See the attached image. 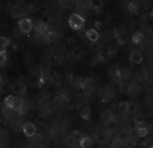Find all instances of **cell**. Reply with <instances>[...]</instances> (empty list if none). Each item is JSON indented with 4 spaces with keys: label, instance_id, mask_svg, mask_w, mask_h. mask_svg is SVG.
Segmentation results:
<instances>
[{
    "label": "cell",
    "instance_id": "9",
    "mask_svg": "<svg viewBox=\"0 0 153 148\" xmlns=\"http://www.w3.org/2000/svg\"><path fill=\"white\" fill-rule=\"evenodd\" d=\"M131 40H132V43L135 44H141L143 40H144V35H143V32H139V31L135 32L132 34Z\"/></svg>",
    "mask_w": 153,
    "mask_h": 148
},
{
    "label": "cell",
    "instance_id": "20",
    "mask_svg": "<svg viewBox=\"0 0 153 148\" xmlns=\"http://www.w3.org/2000/svg\"><path fill=\"white\" fill-rule=\"evenodd\" d=\"M124 146L126 147H135V146H136V144H135V142H134L131 139H127L126 141H125V142H124Z\"/></svg>",
    "mask_w": 153,
    "mask_h": 148
},
{
    "label": "cell",
    "instance_id": "17",
    "mask_svg": "<svg viewBox=\"0 0 153 148\" xmlns=\"http://www.w3.org/2000/svg\"><path fill=\"white\" fill-rule=\"evenodd\" d=\"M128 9L130 12L134 13V12H136L138 10V5L134 2H130L128 4Z\"/></svg>",
    "mask_w": 153,
    "mask_h": 148
},
{
    "label": "cell",
    "instance_id": "19",
    "mask_svg": "<svg viewBox=\"0 0 153 148\" xmlns=\"http://www.w3.org/2000/svg\"><path fill=\"white\" fill-rule=\"evenodd\" d=\"M56 38V35L52 32H48L45 34V39L48 42H52Z\"/></svg>",
    "mask_w": 153,
    "mask_h": 148
},
{
    "label": "cell",
    "instance_id": "23",
    "mask_svg": "<svg viewBox=\"0 0 153 148\" xmlns=\"http://www.w3.org/2000/svg\"><path fill=\"white\" fill-rule=\"evenodd\" d=\"M81 54H82L81 50H80V48H78V47L74 48L73 50V55H74V57H76V58L80 57L81 56Z\"/></svg>",
    "mask_w": 153,
    "mask_h": 148
},
{
    "label": "cell",
    "instance_id": "28",
    "mask_svg": "<svg viewBox=\"0 0 153 148\" xmlns=\"http://www.w3.org/2000/svg\"><path fill=\"white\" fill-rule=\"evenodd\" d=\"M149 15H150V18H151V19L153 21V9L151 11V12H150Z\"/></svg>",
    "mask_w": 153,
    "mask_h": 148
},
{
    "label": "cell",
    "instance_id": "7",
    "mask_svg": "<svg viewBox=\"0 0 153 148\" xmlns=\"http://www.w3.org/2000/svg\"><path fill=\"white\" fill-rule=\"evenodd\" d=\"M86 38L91 42H97L100 38V34L97 29L90 28L86 32Z\"/></svg>",
    "mask_w": 153,
    "mask_h": 148
},
{
    "label": "cell",
    "instance_id": "6",
    "mask_svg": "<svg viewBox=\"0 0 153 148\" xmlns=\"http://www.w3.org/2000/svg\"><path fill=\"white\" fill-rule=\"evenodd\" d=\"M35 32L38 35H45L49 32V27L47 23L44 21H38L36 23L35 26H34Z\"/></svg>",
    "mask_w": 153,
    "mask_h": 148
},
{
    "label": "cell",
    "instance_id": "15",
    "mask_svg": "<svg viewBox=\"0 0 153 148\" xmlns=\"http://www.w3.org/2000/svg\"><path fill=\"white\" fill-rule=\"evenodd\" d=\"M136 133L140 138H145L148 135L149 131L147 127H139L136 130Z\"/></svg>",
    "mask_w": 153,
    "mask_h": 148
},
{
    "label": "cell",
    "instance_id": "5",
    "mask_svg": "<svg viewBox=\"0 0 153 148\" xmlns=\"http://www.w3.org/2000/svg\"><path fill=\"white\" fill-rule=\"evenodd\" d=\"M25 106V101L23 98L21 96L15 95L14 99H13V103H12V108L13 111H22Z\"/></svg>",
    "mask_w": 153,
    "mask_h": 148
},
{
    "label": "cell",
    "instance_id": "2",
    "mask_svg": "<svg viewBox=\"0 0 153 148\" xmlns=\"http://www.w3.org/2000/svg\"><path fill=\"white\" fill-rule=\"evenodd\" d=\"M33 21L30 18H22L19 21V28L21 33L28 35L34 28Z\"/></svg>",
    "mask_w": 153,
    "mask_h": 148
},
{
    "label": "cell",
    "instance_id": "16",
    "mask_svg": "<svg viewBox=\"0 0 153 148\" xmlns=\"http://www.w3.org/2000/svg\"><path fill=\"white\" fill-rule=\"evenodd\" d=\"M7 60V54H6V50L1 48L0 51V63L2 66H4Z\"/></svg>",
    "mask_w": 153,
    "mask_h": 148
},
{
    "label": "cell",
    "instance_id": "11",
    "mask_svg": "<svg viewBox=\"0 0 153 148\" xmlns=\"http://www.w3.org/2000/svg\"><path fill=\"white\" fill-rule=\"evenodd\" d=\"M93 144H94V141H93L92 138L88 136L83 137L80 140V146L82 148L91 147Z\"/></svg>",
    "mask_w": 153,
    "mask_h": 148
},
{
    "label": "cell",
    "instance_id": "4",
    "mask_svg": "<svg viewBox=\"0 0 153 148\" xmlns=\"http://www.w3.org/2000/svg\"><path fill=\"white\" fill-rule=\"evenodd\" d=\"M129 60L133 64H140L143 61V53L139 50H132L129 54Z\"/></svg>",
    "mask_w": 153,
    "mask_h": 148
},
{
    "label": "cell",
    "instance_id": "14",
    "mask_svg": "<svg viewBox=\"0 0 153 148\" xmlns=\"http://www.w3.org/2000/svg\"><path fill=\"white\" fill-rule=\"evenodd\" d=\"M91 110L90 108L85 107L81 110L80 112V117L82 119H84V121H88L91 118Z\"/></svg>",
    "mask_w": 153,
    "mask_h": 148
},
{
    "label": "cell",
    "instance_id": "1",
    "mask_svg": "<svg viewBox=\"0 0 153 148\" xmlns=\"http://www.w3.org/2000/svg\"><path fill=\"white\" fill-rule=\"evenodd\" d=\"M68 24L70 28L74 31H80L84 28L85 24V18L81 15L74 13L70 16Z\"/></svg>",
    "mask_w": 153,
    "mask_h": 148
},
{
    "label": "cell",
    "instance_id": "24",
    "mask_svg": "<svg viewBox=\"0 0 153 148\" xmlns=\"http://www.w3.org/2000/svg\"><path fill=\"white\" fill-rule=\"evenodd\" d=\"M121 88H122V91L123 92H129V85L127 83H123L121 85Z\"/></svg>",
    "mask_w": 153,
    "mask_h": 148
},
{
    "label": "cell",
    "instance_id": "25",
    "mask_svg": "<svg viewBox=\"0 0 153 148\" xmlns=\"http://www.w3.org/2000/svg\"><path fill=\"white\" fill-rule=\"evenodd\" d=\"M114 34L116 38H119V36L121 35V30L119 28H117V27H116V28H114Z\"/></svg>",
    "mask_w": 153,
    "mask_h": 148
},
{
    "label": "cell",
    "instance_id": "10",
    "mask_svg": "<svg viewBox=\"0 0 153 148\" xmlns=\"http://www.w3.org/2000/svg\"><path fill=\"white\" fill-rule=\"evenodd\" d=\"M12 90L15 92V94L18 96L25 94L26 91V87L25 85L22 83H16L12 86Z\"/></svg>",
    "mask_w": 153,
    "mask_h": 148
},
{
    "label": "cell",
    "instance_id": "3",
    "mask_svg": "<svg viewBox=\"0 0 153 148\" xmlns=\"http://www.w3.org/2000/svg\"><path fill=\"white\" fill-rule=\"evenodd\" d=\"M22 131L27 138H32L36 134L37 128L31 122H26L22 127Z\"/></svg>",
    "mask_w": 153,
    "mask_h": 148
},
{
    "label": "cell",
    "instance_id": "22",
    "mask_svg": "<svg viewBox=\"0 0 153 148\" xmlns=\"http://www.w3.org/2000/svg\"><path fill=\"white\" fill-rule=\"evenodd\" d=\"M137 110V106L135 103L129 102V113H135Z\"/></svg>",
    "mask_w": 153,
    "mask_h": 148
},
{
    "label": "cell",
    "instance_id": "13",
    "mask_svg": "<svg viewBox=\"0 0 153 148\" xmlns=\"http://www.w3.org/2000/svg\"><path fill=\"white\" fill-rule=\"evenodd\" d=\"M129 102L127 101H123L119 104V111L120 113L126 114L129 112Z\"/></svg>",
    "mask_w": 153,
    "mask_h": 148
},
{
    "label": "cell",
    "instance_id": "12",
    "mask_svg": "<svg viewBox=\"0 0 153 148\" xmlns=\"http://www.w3.org/2000/svg\"><path fill=\"white\" fill-rule=\"evenodd\" d=\"M73 89L74 92L76 96H84L86 92L85 87H84L83 84H76V85H75L74 86Z\"/></svg>",
    "mask_w": 153,
    "mask_h": 148
},
{
    "label": "cell",
    "instance_id": "26",
    "mask_svg": "<svg viewBox=\"0 0 153 148\" xmlns=\"http://www.w3.org/2000/svg\"><path fill=\"white\" fill-rule=\"evenodd\" d=\"M94 26H95V28L97 29H100L101 27H102V22L100 21H95V22H94Z\"/></svg>",
    "mask_w": 153,
    "mask_h": 148
},
{
    "label": "cell",
    "instance_id": "21",
    "mask_svg": "<svg viewBox=\"0 0 153 148\" xmlns=\"http://www.w3.org/2000/svg\"><path fill=\"white\" fill-rule=\"evenodd\" d=\"M119 138L122 141H126L127 139L129 138V132H123L120 134L119 136Z\"/></svg>",
    "mask_w": 153,
    "mask_h": 148
},
{
    "label": "cell",
    "instance_id": "27",
    "mask_svg": "<svg viewBox=\"0 0 153 148\" xmlns=\"http://www.w3.org/2000/svg\"><path fill=\"white\" fill-rule=\"evenodd\" d=\"M91 49H93L94 51H97L98 48H99V46L97 45V42H91Z\"/></svg>",
    "mask_w": 153,
    "mask_h": 148
},
{
    "label": "cell",
    "instance_id": "18",
    "mask_svg": "<svg viewBox=\"0 0 153 148\" xmlns=\"http://www.w3.org/2000/svg\"><path fill=\"white\" fill-rule=\"evenodd\" d=\"M9 39L6 37H1V48L6 49V47L9 44Z\"/></svg>",
    "mask_w": 153,
    "mask_h": 148
},
{
    "label": "cell",
    "instance_id": "8",
    "mask_svg": "<svg viewBox=\"0 0 153 148\" xmlns=\"http://www.w3.org/2000/svg\"><path fill=\"white\" fill-rule=\"evenodd\" d=\"M100 119L104 123L107 124L114 119V115L110 109H105L100 113Z\"/></svg>",
    "mask_w": 153,
    "mask_h": 148
}]
</instances>
